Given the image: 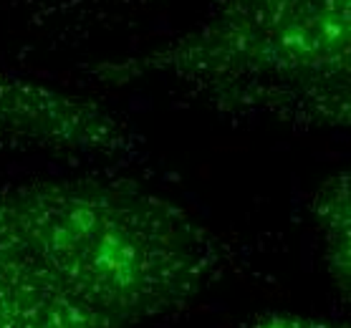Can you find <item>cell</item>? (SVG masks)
<instances>
[{"instance_id": "obj_1", "label": "cell", "mask_w": 351, "mask_h": 328, "mask_svg": "<svg viewBox=\"0 0 351 328\" xmlns=\"http://www.w3.org/2000/svg\"><path fill=\"white\" fill-rule=\"evenodd\" d=\"M94 76L106 86L167 84L235 116L346 129L351 0H210L190 31Z\"/></svg>"}, {"instance_id": "obj_2", "label": "cell", "mask_w": 351, "mask_h": 328, "mask_svg": "<svg viewBox=\"0 0 351 328\" xmlns=\"http://www.w3.org/2000/svg\"><path fill=\"white\" fill-rule=\"evenodd\" d=\"M0 215L112 328L190 305L217 278L213 232L177 202L124 179H33L0 187Z\"/></svg>"}, {"instance_id": "obj_3", "label": "cell", "mask_w": 351, "mask_h": 328, "mask_svg": "<svg viewBox=\"0 0 351 328\" xmlns=\"http://www.w3.org/2000/svg\"><path fill=\"white\" fill-rule=\"evenodd\" d=\"M134 147L127 121L99 101L0 71V152L119 160Z\"/></svg>"}, {"instance_id": "obj_4", "label": "cell", "mask_w": 351, "mask_h": 328, "mask_svg": "<svg viewBox=\"0 0 351 328\" xmlns=\"http://www.w3.org/2000/svg\"><path fill=\"white\" fill-rule=\"evenodd\" d=\"M321 257L334 288L349 301L351 288V202L349 172H334L319 184L311 202Z\"/></svg>"}, {"instance_id": "obj_5", "label": "cell", "mask_w": 351, "mask_h": 328, "mask_svg": "<svg viewBox=\"0 0 351 328\" xmlns=\"http://www.w3.org/2000/svg\"><path fill=\"white\" fill-rule=\"evenodd\" d=\"M247 328H346L339 323H331L326 318H313V316H298V313H268L258 318Z\"/></svg>"}]
</instances>
